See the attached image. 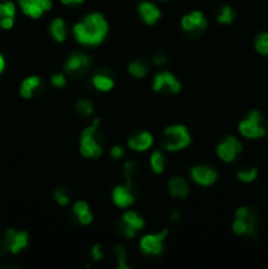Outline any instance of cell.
<instances>
[{"instance_id":"4fadbf2b","label":"cell","mask_w":268,"mask_h":269,"mask_svg":"<svg viewBox=\"0 0 268 269\" xmlns=\"http://www.w3.org/2000/svg\"><path fill=\"white\" fill-rule=\"evenodd\" d=\"M112 200H113V204L120 209H128L136 201L131 188H129L128 185L114 186L113 192H112Z\"/></svg>"},{"instance_id":"4dcf8cb0","label":"cell","mask_w":268,"mask_h":269,"mask_svg":"<svg viewBox=\"0 0 268 269\" xmlns=\"http://www.w3.org/2000/svg\"><path fill=\"white\" fill-rule=\"evenodd\" d=\"M50 83L53 84L55 88H63L67 83V78L63 72H57V74H53L50 76Z\"/></svg>"},{"instance_id":"5bb4252c","label":"cell","mask_w":268,"mask_h":269,"mask_svg":"<svg viewBox=\"0 0 268 269\" xmlns=\"http://www.w3.org/2000/svg\"><path fill=\"white\" fill-rule=\"evenodd\" d=\"M154 145V136L149 131H142L140 134L131 136L128 139V147L137 152H145Z\"/></svg>"},{"instance_id":"ffe728a7","label":"cell","mask_w":268,"mask_h":269,"mask_svg":"<svg viewBox=\"0 0 268 269\" xmlns=\"http://www.w3.org/2000/svg\"><path fill=\"white\" fill-rule=\"evenodd\" d=\"M50 36L55 42H63L67 39V27L63 18L55 17L50 23Z\"/></svg>"},{"instance_id":"e0dca14e","label":"cell","mask_w":268,"mask_h":269,"mask_svg":"<svg viewBox=\"0 0 268 269\" xmlns=\"http://www.w3.org/2000/svg\"><path fill=\"white\" fill-rule=\"evenodd\" d=\"M168 193L173 196L174 198L178 200H184L189 195V184L182 176H174L168 180Z\"/></svg>"},{"instance_id":"30bf717a","label":"cell","mask_w":268,"mask_h":269,"mask_svg":"<svg viewBox=\"0 0 268 269\" xmlns=\"http://www.w3.org/2000/svg\"><path fill=\"white\" fill-rule=\"evenodd\" d=\"M91 65H92L91 56L76 51L67 58V61L63 65V70L67 74H81L82 71H86Z\"/></svg>"},{"instance_id":"603a6c76","label":"cell","mask_w":268,"mask_h":269,"mask_svg":"<svg viewBox=\"0 0 268 269\" xmlns=\"http://www.w3.org/2000/svg\"><path fill=\"white\" fill-rule=\"evenodd\" d=\"M166 167V158L163 152L159 150H155L150 157V168L154 175H162Z\"/></svg>"},{"instance_id":"ab89813d","label":"cell","mask_w":268,"mask_h":269,"mask_svg":"<svg viewBox=\"0 0 268 269\" xmlns=\"http://www.w3.org/2000/svg\"><path fill=\"white\" fill-rule=\"evenodd\" d=\"M168 219H170L171 222H178L182 219V214H180V212L176 209H173L170 212V214H168Z\"/></svg>"},{"instance_id":"277c9868","label":"cell","mask_w":268,"mask_h":269,"mask_svg":"<svg viewBox=\"0 0 268 269\" xmlns=\"http://www.w3.org/2000/svg\"><path fill=\"white\" fill-rule=\"evenodd\" d=\"M28 244H29V234L27 231H16L15 228H8L4 234L3 240H2L0 255H4L7 252L17 255L23 249L27 248Z\"/></svg>"},{"instance_id":"8d00e7d4","label":"cell","mask_w":268,"mask_h":269,"mask_svg":"<svg viewBox=\"0 0 268 269\" xmlns=\"http://www.w3.org/2000/svg\"><path fill=\"white\" fill-rule=\"evenodd\" d=\"M124 155H125V150L120 145H116L110 148V157L113 158V159H121Z\"/></svg>"},{"instance_id":"2e32d148","label":"cell","mask_w":268,"mask_h":269,"mask_svg":"<svg viewBox=\"0 0 268 269\" xmlns=\"http://www.w3.org/2000/svg\"><path fill=\"white\" fill-rule=\"evenodd\" d=\"M233 233L237 235H254L256 230V217L250 212L246 219H234L232 225Z\"/></svg>"},{"instance_id":"d590c367","label":"cell","mask_w":268,"mask_h":269,"mask_svg":"<svg viewBox=\"0 0 268 269\" xmlns=\"http://www.w3.org/2000/svg\"><path fill=\"white\" fill-rule=\"evenodd\" d=\"M76 218H78V221H79V223H81V225L88 226V225H91V223H92L93 214L91 213V212H89V210H88L87 213L82 214V216L76 217Z\"/></svg>"},{"instance_id":"1f68e13d","label":"cell","mask_w":268,"mask_h":269,"mask_svg":"<svg viewBox=\"0 0 268 269\" xmlns=\"http://www.w3.org/2000/svg\"><path fill=\"white\" fill-rule=\"evenodd\" d=\"M89 210V205L87 204L86 201H76L74 205H72V213L75 214V217H79L82 214L87 213Z\"/></svg>"},{"instance_id":"7bdbcfd3","label":"cell","mask_w":268,"mask_h":269,"mask_svg":"<svg viewBox=\"0 0 268 269\" xmlns=\"http://www.w3.org/2000/svg\"><path fill=\"white\" fill-rule=\"evenodd\" d=\"M6 66H7L6 58L3 56V54L0 53V75L4 72V70H6Z\"/></svg>"},{"instance_id":"60d3db41","label":"cell","mask_w":268,"mask_h":269,"mask_svg":"<svg viewBox=\"0 0 268 269\" xmlns=\"http://www.w3.org/2000/svg\"><path fill=\"white\" fill-rule=\"evenodd\" d=\"M34 2H37V3L40 4V6L44 8V11L46 12V11H50L51 7H53V3H51V0H34Z\"/></svg>"},{"instance_id":"b9f144b4","label":"cell","mask_w":268,"mask_h":269,"mask_svg":"<svg viewBox=\"0 0 268 269\" xmlns=\"http://www.w3.org/2000/svg\"><path fill=\"white\" fill-rule=\"evenodd\" d=\"M63 6H74V4L84 3V0H61Z\"/></svg>"},{"instance_id":"d4e9b609","label":"cell","mask_w":268,"mask_h":269,"mask_svg":"<svg viewBox=\"0 0 268 269\" xmlns=\"http://www.w3.org/2000/svg\"><path fill=\"white\" fill-rule=\"evenodd\" d=\"M136 172H137L136 163L130 162V160L124 163V176H125L126 185H128L129 188H131V189H133V178L136 176Z\"/></svg>"},{"instance_id":"3957f363","label":"cell","mask_w":268,"mask_h":269,"mask_svg":"<svg viewBox=\"0 0 268 269\" xmlns=\"http://www.w3.org/2000/svg\"><path fill=\"white\" fill-rule=\"evenodd\" d=\"M102 121L99 117L93 119L92 124L87 126L81 134V154L87 159H99L103 155V146L99 143L96 134Z\"/></svg>"},{"instance_id":"4316f807","label":"cell","mask_w":268,"mask_h":269,"mask_svg":"<svg viewBox=\"0 0 268 269\" xmlns=\"http://www.w3.org/2000/svg\"><path fill=\"white\" fill-rule=\"evenodd\" d=\"M114 252H116V257H117V264H119L120 269H129L128 266V255H126L125 247L122 244H116L114 247Z\"/></svg>"},{"instance_id":"ba28073f","label":"cell","mask_w":268,"mask_h":269,"mask_svg":"<svg viewBox=\"0 0 268 269\" xmlns=\"http://www.w3.org/2000/svg\"><path fill=\"white\" fill-rule=\"evenodd\" d=\"M164 87L168 88V91L171 93H174V95H176V93L182 91V83L170 71L158 72V74H155L154 79H152V91L161 92Z\"/></svg>"},{"instance_id":"9c48e42d","label":"cell","mask_w":268,"mask_h":269,"mask_svg":"<svg viewBox=\"0 0 268 269\" xmlns=\"http://www.w3.org/2000/svg\"><path fill=\"white\" fill-rule=\"evenodd\" d=\"M122 222H124V235L126 239H133L136 234L146 225L145 219L134 210H126L125 213L122 214Z\"/></svg>"},{"instance_id":"484cf974","label":"cell","mask_w":268,"mask_h":269,"mask_svg":"<svg viewBox=\"0 0 268 269\" xmlns=\"http://www.w3.org/2000/svg\"><path fill=\"white\" fill-rule=\"evenodd\" d=\"M234 17H236V11L232 7L225 6L221 9V13L218 15L217 20L220 24H232Z\"/></svg>"},{"instance_id":"7a4b0ae2","label":"cell","mask_w":268,"mask_h":269,"mask_svg":"<svg viewBox=\"0 0 268 269\" xmlns=\"http://www.w3.org/2000/svg\"><path fill=\"white\" fill-rule=\"evenodd\" d=\"M163 147L170 152H176L187 148L192 143V137L184 125H170L163 131Z\"/></svg>"},{"instance_id":"e575fe53","label":"cell","mask_w":268,"mask_h":269,"mask_svg":"<svg viewBox=\"0 0 268 269\" xmlns=\"http://www.w3.org/2000/svg\"><path fill=\"white\" fill-rule=\"evenodd\" d=\"M15 25V17H0V28L3 30L12 29Z\"/></svg>"},{"instance_id":"74e56055","label":"cell","mask_w":268,"mask_h":269,"mask_svg":"<svg viewBox=\"0 0 268 269\" xmlns=\"http://www.w3.org/2000/svg\"><path fill=\"white\" fill-rule=\"evenodd\" d=\"M248 213H250V210H248V207L239 206L238 209L236 210V214H234V217H236L237 219H246V218H247Z\"/></svg>"},{"instance_id":"83f0119b","label":"cell","mask_w":268,"mask_h":269,"mask_svg":"<svg viewBox=\"0 0 268 269\" xmlns=\"http://www.w3.org/2000/svg\"><path fill=\"white\" fill-rule=\"evenodd\" d=\"M16 6L12 2H3L0 3V17H15Z\"/></svg>"},{"instance_id":"52a82bcc","label":"cell","mask_w":268,"mask_h":269,"mask_svg":"<svg viewBox=\"0 0 268 269\" xmlns=\"http://www.w3.org/2000/svg\"><path fill=\"white\" fill-rule=\"evenodd\" d=\"M243 150V146L242 142L239 141L237 137L229 136L225 138V141L220 143L216 148V152H217V157L220 158L222 162L225 163H232L236 160L237 155Z\"/></svg>"},{"instance_id":"8992f818","label":"cell","mask_w":268,"mask_h":269,"mask_svg":"<svg viewBox=\"0 0 268 269\" xmlns=\"http://www.w3.org/2000/svg\"><path fill=\"white\" fill-rule=\"evenodd\" d=\"M262 114L258 110H251L243 121L239 122L238 130L246 138L256 139L267 136L264 127L262 126Z\"/></svg>"},{"instance_id":"d6a6232c","label":"cell","mask_w":268,"mask_h":269,"mask_svg":"<svg viewBox=\"0 0 268 269\" xmlns=\"http://www.w3.org/2000/svg\"><path fill=\"white\" fill-rule=\"evenodd\" d=\"M152 62H154L155 66L162 67V66H164L167 62H168L167 54L163 53V51H158V53H155L154 56H152Z\"/></svg>"},{"instance_id":"f1b7e54d","label":"cell","mask_w":268,"mask_h":269,"mask_svg":"<svg viewBox=\"0 0 268 269\" xmlns=\"http://www.w3.org/2000/svg\"><path fill=\"white\" fill-rule=\"evenodd\" d=\"M256 176H258V169L256 168L247 169V171H239L238 174H237V178H238V180H241L242 183H251V181L255 180Z\"/></svg>"},{"instance_id":"d6986e66","label":"cell","mask_w":268,"mask_h":269,"mask_svg":"<svg viewBox=\"0 0 268 269\" xmlns=\"http://www.w3.org/2000/svg\"><path fill=\"white\" fill-rule=\"evenodd\" d=\"M18 6L25 16L32 18H40L44 15V8L34 0H18Z\"/></svg>"},{"instance_id":"f546056e","label":"cell","mask_w":268,"mask_h":269,"mask_svg":"<svg viewBox=\"0 0 268 269\" xmlns=\"http://www.w3.org/2000/svg\"><path fill=\"white\" fill-rule=\"evenodd\" d=\"M54 200H55V201L58 202V205H61V206H67L70 202V196L63 188H58V189H55V192H54Z\"/></svg>"},{"instance_id":"ac0fdd59","label":"cell","mask_w":268,"mask_h":269,"mask_svg":"<svg viewBox=\"0 0 268 269\" xmlns=\"http://www.w3.org/2000/svg\"><path fill=\"white\" fill-rule=\"evenodd\" d=\"M41 83H42L41 78L37 76V75H32V76L25 78V79L21 82L20 89H18L20 96L23 99H25V100L32 99L33 95H34V92H36V89L41 86Z\"/></svg>"},{"instance_id":"f35d334b","label":"cell","mask_w":268,"mask_h":269,"mask_svg":"<svg viewBox=\"0 0 268 269\" xmlns=\"http://www.w3.org/2000/svg\"><path fill=\"white\" fill-rule=\"evenodd\" d=\"M255 49L258 53L263 54V55H268V42L255 41Z\"/></svg>"},{"instance_id":"7c38bea8","label":"cell","mask_w":268,"mask_h":269,"mask_svg":"<svg viewBox=\"0 0 268 269\" xmlns=\"http://www.w3.org/2000/svg\"><path fill=\"white\" fill-rule=\"evenodd\" d=\"M180 25H182L183 30H185L187 33H195L197 30L206 29L208 28V20H206L203 12L194 11L189 15L183 16Z\"/></svg>"},{"instance_id":"8fae6325","label":"cell","mask_w":268,"mask_h":269,"mask_svg":"<svg viewBox=\"0 0 268 269\" xmlns=\"http://www.w3.org/2000/svg\"><path fill=\"white\" fill-rule=\"evenodd\" d=\"M192 180L200 186H210L217 181L218 174L216 169L208 166H195L189 168Z\"/></svg>"},{"instance_id":"6da1fadb","label":"cell","mask_w":268,"mask_h":269,"mask_svg":"<svg viewBox=\"0 0 268 269\" xmlns=\"http://www.w3.org/2000/svg\"><path fill=\"white\" fill-rule=\"evenodd\" d=\"M108 32L109 24L105 16L100 12L89 13L72 28L75 40L83 46H99L103 44Z\"/></svg>"},{"instance_id":"7402d4cb","label":"cell","mask_w":268,"mask_h":269,"mask_svg":"<svg viewBox=\"0 0 268 269\" xmlns=\"http://www.w3.org/2000/svg\"><path fill=\"white\" fill-rule=\"evenodd\" d=\"M128 72L133 78L143 79L147 75V72H149V66H147V63L145 61L134 60L128 65Z\"/></svg>"},{"instance_id":"44dd1931","label":"cell","mask_w":268,"mask_h":269,"mask_svg":"<svg viewBox=\"0 0 268 269\" xmlns=\"http://www.w3.org/2000/svg\"><path fill=\"white\" fill-rule=\"evenodd\" d=\"M92 84L93 87H95V89H98V91L109 92L113 89L114 80L110 76H108V75L99 72V74H95L92 76Z\"/></svg>"},{"instance_id":"cb8c5ba5","label":"cell","mask_w":268,"mask_h":269,"mask_svg":"<svg viewBox=\"0 0 268 269\" xmlns=\"http://www.w3.org/2000/svg\"><path fill=\"white\" fill-rule=\"evenodd\" d=\"M75 109H76L78 114L82 117H89L93 113V103L88 99H81V100H78Z\"/></svg>"},{"instance_id":"5b68a950","label":"cell","mask_w":268,"mask_h":269,"mask_svg":"<svg viewBox=\"0 0 268 269\" xmlns=\"http://www.w3.org/2000/svg\"><path fill=\"white\" fill-rule=\"evenodd\" d=\"M168 237V228L157 234L143 235L140 240V251L146 256H158L164 251V240Z\"/></svg>"},{"instance_id":"836d02e7","label":"cell","mask_w":268,"mask_h":269,"mask_svg":"<svg viewBox=\"0 0 268 269\" xmlns=\"http://www.w3.org/2000/svg\"><path fill=\"white\" fill-rule=\"evenodd\" d=\"M91 255H92V260L93 261H100L103 260V257H104V252L102 249V244H95L91 249Z\"/></svg>"},{"instance_id":"9a60e30c","label":"cell","mask_w":268,"mask_h":269,"mask_svg":"<svg viewBox=\"0 0 268 269\" xmlns=\"http://www.w3.org/2000/svg\"><path fill=\"white\" fill-rule=\"evenodd\" d=\"M138 13L143 23L147 25H155L162 17L161 9L150 2H142L138 6Z\"/></svg>"}]
</instances>
